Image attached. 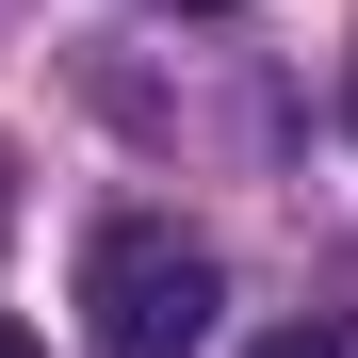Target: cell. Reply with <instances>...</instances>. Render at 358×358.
I'll use <instances>...</instances> for the list:
<instances>
[{"mask_svg":"<svg viewBox=\"0 0 358 358\" xmlns=\"http://www.w3.org/2000/svg\"><path fill=\"white\" fill-rule=\"evenodd\" d=\"M82 326H98V358H196L212 342V245L163 212H114L82 245Z\"/></svg>","mask_w":358,"mask_h":358,"instance_id":"6da1fadb","label":"cell"},{"mask_svg":"<svg viewBox=\"0 0 358 358\" xmlns=\"http://www.w3.org/2000/svg\"><path fill=\"white\" fill-rule=\"evenodd\" d=\"M261 358H358V326H277Z\"/></svg>","mask_w":358,"mask_h":358,"instance_id":"7a4b0ae2","label":"cell"},{"mask_svg":"<svg viewBox=\"0 0 358 358\" xmlns=\"http://www.w3.org/2000/svg\"><path fill=\"white\" fill-rule=\"evenodd\" d=\"M0 358H33V342H17V326H0Z\"/></svg>","mask_w":358,"mask_h":358,"instance_id":"3957f363","label":"cell"}]
</instances>
